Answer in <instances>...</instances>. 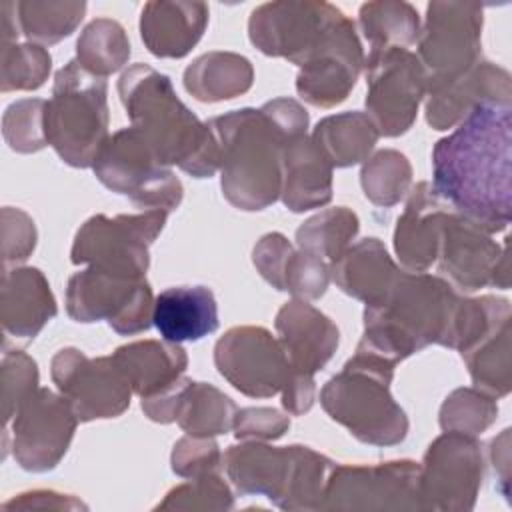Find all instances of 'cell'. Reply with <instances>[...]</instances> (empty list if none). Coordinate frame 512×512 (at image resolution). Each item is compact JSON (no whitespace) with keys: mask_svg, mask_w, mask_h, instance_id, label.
Masks as SVG:
<instances>
[{"mask_svg":"<svg viewBox=\"0 0 512 512\" xmlns=\"http://www.w3.org/2000/svg\"><path fill=\"white\" fill-rule=\"evenodd\" d=\"M290 428V418L268 406H248L234 414L232 430L238 440H276Z\"/></svg>","mask_w":512,"mask_h":512,"instance_id":"7dc6e473","label":"cell"},{"mask_svg":"<svg viewBox=\"0 0 512 512\" xmlns=\"http://www.w3.org/2000/svg\"><path fill=\"white\" fill-rule=\"evenodd\" d=\"M86 2L82 0H20L16 16L20 32L32 44L52 46L68 38L82 22Z\"/></svg>","mask_w":512,"mask_h":512,"instance_id":"e575fe53","label":"cell"},{"mask_svg":"<svg viewBox=\"0 0 512 512\" xmlns=\"http://www.w3.org/2000/svg\"><path fill=\"white\" fill-rule=\"evenodd\" d=\"M208 4L188 0H152L140 12V38L158 58H184L208 26Z\"/></svg>","mask_w":512,"mask_h":512,"instance_id":"cb8c5ba5","label":"cell"},{"mask_svg":"<svg viewBox=\"0 0 512 512\" xmlns=\"http://www.w3.org/2000/svg\"><path fill=\"white\" fill-rule=\"evenodd\" d=\"M38 388V366L22 350H6L2 356V416L8 424L18 406Z\"/></svg>","mask_w":512,"mask_h":512,"instance_id":"ee69618b","label":"cell"},{"mask_svg":"<svg viewBox=\"0 0 512 512\" xmlns=\"http://www.w3.org/2000/svg\"><path fill=\"white\" fill-rule=\"evenodd\" d=\"M52 58L44 46L8 42L0 48V88L2 92L36 90L50 74Z\"/></svg>","mask_w":512,"mask_h":512,"instance_id":"ab89813d","label":"cell"},{"mask_svg":"<svg viewBox=\"0 0 512 512\" xmlns=\"http://www.w3.org/2000/svg\"><path fill=\"white\" fill-rule=\"evenodd\" d=\"M112 358L140 398L164 390L184 376L188 366L186 350L178 342L164 338L122 344L112 352Z\"/></svg>","mask_w":512,"mask_h":512,"instance_id":"f1b7e54d","label":"cell"},{"mask_svg":"<svg viewBox=\"0 0 512 512\" xmlns=\"http://www.w3.org/2000/svg\"><path fill=\"white\" fill-rule=\"evenodd\" d=\"M366 68V114L380 136L396 138L408 132L426 96V76L408 48L370 50Z\"/></svg>","mask_w":512,"mask_h":512,"instance_id":"5bb4252c","label":"cell"},{"mask_svg":"<svg viewBox=\"0 0 512 512\" xmlns=\"http://www.w3.org/2000/svg\"><path fill=\"white\" fill-rule=\"evenodd\" d=\"M166 218V210L118 216L94 214L78 228L70 260L124 278H146L148 248L162 232Z\"/></svg>","mask_w":512,"mask_h":512,"instance_id":"30bf717a","label":"cell"},{"mask_svg":"<svg viewBox=\"0 0 512 512\" xmlns=\"http://www.w3.org/2000/svg\"><path fill=\"white\" fill-rule=\"evenodd\" d=\"M450 206L430 182H418L410 192L394 230V250L404 270L426 272L436 264L442 222Z\"/></svg>","mask_w":512,"mask_h":512,"instance_id":"603a6c76","label":"cell"},{"mask_svg":"<svg viewBox=\"0 0 512 512\" xmlns=\"http://www.w3.org/2000/svg\"><path fill=\"white\" fill-rule=\"evenodd\" d=\"M432 188L458 214L502 232L512 220V106L482 104L432 148Z\"/></svg>","mask_w":512,"mask_h":512,"instance_id":"6da1fadb","label":"cell"},{"mask_svg":"<svg viewBox=\"0 0 512 512\" xmlns=\"http://www.w3.org/2000/svg\"><path fill=\"white\" fill-rule=\"evenodd\" d=\"M4 510L18 508V510H28V508H50V510H78L86 508L84 502L74 498L72 494H60L54 490H30L14 496L12 500L2 504Z\"/></svg>","mask_w":512,"mask_h":512,"instance_id":"c3c4849f","label":"cell"},{"mask_svg":"<svg viewBox=\"0 0 512 512\" xmlns=\"http://www.w3.org/2000/svg\"><path fill=\"white\" fill-rule=\"evenodd\" d=\"M462 296L442 276L400 270L386 296L364 308L360 350L392 364L430 344L452 348Z\"/></svg>","mask_w":512,"mask_h":512,"instance_id":"3957f363","label":"cell"},{"mask_svg":"<svg viewBox=\"0 0 512 512\" xmlns=\"http://www.w3.org/2000/svg\"><path fill=\"white\" fill-rule=\"evenodd\" d=\"M482 104L512 106L508 70L484 58L452 84L426 94V122L434 130H450Z\"/></svg>","mask_w":512,"mask_h":512,"instance_id":"7402d4cb","label":"cell"},{"mask_svg":"<svg viewBox=\"0 0 512 512\" xmlns=\"http://www.w3.org/2000/svg\"><path fill=\"white\" fill-rule=\"evenodd\" d=\"M92 168L108 190L130 198L140 208L172 212L182 202V182L156 158L134 126L110 134Z\"/></svg>","mask_w":512,"mask_h":512,"instance_id":"9c48e42d","label":"cell"},{"mask_svg":"<svg viewBox=\"0 0 512 512\" xmlns=\"http://www.w3.org/2000/svg\"><path fill=\"white\" fill-rule=\"evenodd\" d=\"M358 28L370 44V50L408 48L418 42L420 16L408 2H366L358 12Z\"/></svg>","mask_w":512,"mask_h":512,"instance_id":"836d02e7","label":"cell"},{"mask_svg":"<svg viewBox=\"0 0 512 512\" xmlns=\"http://www.w3.org/2000/svg\"><path fill=\"white\" fill-rule=\"evenodd\" d=\"M330 282V264L318 256L294 248L286 260L280 292H290L300 300H316L324 296Z\"/></svg>","mask_w":512,"mask_h":512,"instance_id":"7bdbcfd3","label":"cell"},{"mask_svg":"<svg viewBox=\"0 0 512 512\" xmlns=\"http://www.w3.org/2000/svg\"><path fill=\"white\" fill-rule=\"evenodd\" d=\"M46 100L24 98L10 104L2 116V134L6 144L20 154L42 150L46 142L44 132Z\"/></svg>","mask_w":512,"mask_h":512,"instance_id":"b9f144b4","label":"cell"},{"mask_svg":"<svg viewBox=\"0 0 512 512\" xmlns=\"http://www.w3.org/2000/svg\"><path fill=\"white\" fill-rule=\"evenodd\" d=\"M394 368L396 364L356 348L342 370L322 386L324 412L364 444H400L408 434V416L390 392Z\"/></svg>","mask_w":512,"mask_h":512,"instance_id":"8992f818","label":"cell"},{"mask_svg":"<svg viewBox=\"0 0 512 512\" xmlns=\"http://www.w3.org/2000/svg\"><path fill=\"white\" fill-rule=\"evenodd\" d=\"M418 478L414 460L334 464L320 510H422Z\"/></svg>","mask_w":512,"mask_h":512,"instance_id":"9a60e30c","label":"cell"},{"mask_svg":"<svg viewBox=\"0 0 512 512\" xmlns=\"http://www.w3.org/2000/svg\"><path fill=\"white\" fill-rule=\"evenodd\" d=\"M332 164L312 136L302 134L284 144L280 200L290 212L322 208L332 200Z\"/></svg>","mask_w":512,"mask_h":512,"instance_id":"484cf974","label":"cell"},{"mask_svg":"<svg viewBox=\"0 0 512 512\" xmlns=\"http://www.w3.org/2000/svg\"><path fill=\"white\" fill-rule=\"evenodd\" d=\"M34 220L20 208H2V260L4 266L24 262L36 248Z\"/></svg>","mask_w":512,"mask_h":512,"instance_id":"bcb514c9","label":"cell"},{"mask_svg":"<svg viewBox=\"0 0 512 512\" xmlns=\"http://www.w3.org/2000/svg\"><path fill=\"white\" fill-rule=\"evenodd\" d=\"M498 418L496 398L484 394L478 388L452 390L438 412V422L444 432H460L466 436H478L488 430Z\"/></svg>","mask_w":512,"mask_h":512,"instance_id":"f35d334b","label":"cell"},{"mask_svg":"<svg viewBox=\"0 0 512 512\" xmlns=\"http://www.w3.org/2000/svg\"><path fill=\"white\" fill-rule=\"evenodd\" d=\"M340 14L330 2H266L250 12L248 38L262 54L286 58L300 68Z\"/></svg>","mask_w":512,"mask_h":512,"instance_id":"e0dca14e","label":"cell"},{"mask_svg":"<svg viewBox=\"0 0 512 512\" xmlns=\"http://www.w3.org/2000/svg\"><path fill=\"white\" fill-rule=\"evenodd\" d=\"M118 96L132 126L164 166H178L194 178L218 172L214 132L178 98L166 74L148 64H132L118 80Z\"/></svg>","mask_w":512,"mask_h":512,"instance_id":"277c9868","label":"cell"},{"mask_svg":"<svg viewBox=\"0 0 512 512\" xmlns=\"http://www.w3.org/2000/svg\"><path fill=\"white\" fill-rule=\"evenodd\" d=\"M308 112L294 98H274L260 108H240L208 120L220 158V188L238 210L272 206L282 188V150L306 134Z\"/></svg>","mask_w":512,"mask_h":512,"instance_id":"7a4b0ae2","label":"cell"},{"mask_svg":"<svg viewBox=\"0 0 512 512\" xmlns=\"http://www.w3.org/2000/svg\"><path fill=\"white\" fill-rule=\"evenodd\" d=\"M438 272L464 292L486 286L510 288V268L506 242L498 244L492 236L450 208L442 222V236L436 256Z\"/></svg>","mask_w":512,"mask_h":512,"instance_id":"ac0fdd59","label":"cell"},{"mask_svg":"<svg viewBox=\"0 0 512 512\" xmlns=\"http://www.w3.org/2000/svg\"><path fill=\"white\" fill-rule=\"evenodd\" d=\"M108 120L106 78L90 74L76 60L64 64L44 108L46 142L68 166H94L110 136Z\"/></svg>","mask_w":512,"mask_h":512,"instance_id":"52a82bcc","label":"cell"},{"mask_svg":"<svg viewBox=\"0 0 512 512\" xmlns=\"http://www.w3.org/2000/svg\"><path fill=\"white\" fill-rule=\"evenodd\" d=\"M512 326L510 308L500 312L490 326L460 352L474 388L492 398H504L512 388Z\"/></svg>","mask_w":512,"mask_h":512,"instance_id":"f546056e","label":"cell"},{"mask_svg":"<svg viewBox=\"0 0 512 512\" xmlns=\"http://www.w3.org/2000/svg\"><path fill=\"white\" fill-rule=\"evenodd\" d=\"M274 328L292 374L314 378L340 344L338 326L308 300L292 298L276 312Z\"/></svg>","mask_w":512,"mask_h":512,"instance_id":"44dd1931","label":"cell"},{"mask_svg":"<svg viewBox=\"0 0 512 512\" xmlns=\"http://www.w3.org/2000/svg\"><path fill=\"white\" fill-rule=\"evenodd\" d=\"M484 8L478 2H430L420 26L416 58L426 76V94L436 92L482 60Z\"/></svg>","mask_w":512,"mask_h":512,"instance_id":"ba28073f","label":"cell"},{"mask_svg":"<svg viewBox=\"0 0 512 512\" xmlns=\"http://www.w3.org/2000/svg\"><path fill=\"white\" fill-rule=\"evenodd\" d=\"M130 58V40L124 26L112 18H96L76 42V62L94 76L118 72Z\"/></svg>","mask_w":512,"mask_h":512,"instance_id":"8d00e7d4","label":"cell"},{"mask_svg":"<svg viewBox=\"0 0 512 512\" xmlns=\"http://www.w3.org/2000/svg\"><path fill=\"white\" fill-rule=\"evenodd\" d=\"M362 68L364 50L356 24L342 12L326 32L320 46L300 66L296 92L310 106H338L354 90Z\"/></svg>","mask_w":512,"mask_h":512,"instance_id":"ffe728a7","label":"cell"},{"mask_svg":"<svg viewBox=\"0 0 512 512\" xmlns=\"http://www.w3.org/2000/svg\"><path fill=\"white\" fill-rule=\"evenodd\" d=\"M358 230L360 220L356 212L346 206H334L304 220L296 230V244L300 250L330 264L346 252Z\"/></svg>","mask_w":512,"mask_h":512,"instance_id":"d590c367","label":"cell"},{"mask_svg":"<svg viewBox=\"0 0 512 512\" xmlns=\"http://www.w3.org/2000/svg\"><path fill=\"white\" fill-rule=\"evenodd\" d=\"M360 184L364 196L372 204L390 208L410 192L412 166L408 158L398 150H378L376 154L368 156V160H364Z\"/></svg>","mask_w":512,"mask_h":512,"instance_id":"74e56055","label":"cell"},{"mask_svg":"<svg viewBox=\"0 0 512 512\" xmlns=\"http://www.w3.org/2000/svg\"><path fill=\"white\" fill-rule=\"evenodd\" d=\"M78 422L62 394L38 386L4 424V456L12 448L20 468L28 472L54 470L66 456Z\"/></svg>","mask_w":512,"mask_h":512,"instance_id":"7c38bea8","label":"cell"},{"mask_svg":"<svg viewBox=\"0 0 512 512\" xmlns=\"http://www.w3.org/2000/svg\"><path fill=\"white\" fill-rule=\"evenodd\" d=\"M50 376L80 422L124 414L134 394L112 354L90 358L74 346L62 348L52 356Z\"/></svg>","mask_w":512,"mask_h":512,"instance_id":"2e32d148","label":"cell"},{"mask_svg":"<svg viewBox=\"0 0 512 512\" xmlns=\"http://www.w3.org/2000/svg\"><path fill=\"white\" fill-rule=\"evenodd\" d=\"M236 404L230 396L206 382L186 378L176 404L178 426L190 436H218L232 430Z\"/></svg>","mask_w":512,"mask_h":512,"instance_id":"d6a6232c","label":"cell"},{"mask_svg":"<svg viewBox=\"0 0 512 512\" xmlns=\"http://www.w3.org/2000/svg\"><path fill=\"white\" fill-rule=\"evenodd\" d=\"M234 494L218 472L188 478L168 490L156 510H232Z\"/></svg>","mask_w":512,"mask_h":512,"instance_id":"60d3db41","label":"cell"},{"mask_svg":"<svg viewBox=\"0 0 512 512\" xmlns=\"http://www.w3.org/2000/svg\"><path fill=\"white\" fill-rule=\"evenodd\" d=\"M316 400V382L310 376L292 374L282 388V406L292 416L306 414Z\"/></svg>","mask_w":512,"mask_h":512,"instance_id":"681fc988","label":"cell"},{"mask_svg":"<svg viewBox=\"0 0 512 512\" xmlns=\"http://www.w3.org/2000/svg\"><path fill=\"white\" fill-rule=\"evenodd\" d=\"M154 300L146 278H124L94 266L72 274L66 286V312L74 322L106 320L122 336L154 324Z\"/></svg>","mask_w":512,"mask_h":512,"instance_id":"8fae6325","label":"cell"},{"mask_svg":"<svg viewBox=\"0 0 512 512\" xmlns=\"http://www.w3.org/2000/svg\"><path fill=\"white\" fill-rule=\"evenodd\" d=\"M334 464L308 446H272L264 440H244L224 454L228 480L240 494L266 496L282 510H320Z\"/></svg>","mask_w":512,"mask_h":512,"instance_id":"5b68a950","label":"cell"},{"mask_svg":"<svg viewBox=\"0 0 512 512\" xmlns=\"http://www.w3.org/2000/svg\"><path fill=\"white\" fill-rule=\"evenodd\" d=\"M402 268L390 258L378 238H364L350 244L346 252L330 262V278L348 296L366 306L380 302Z\"/></svg>","mask_w":512,"mask_h":512,"instance_id":"83f0119b","label":"cell"},{"mask_svg":"<svg viewBox=\"0 0 512 512\" xmlns=\"http://www.w3.org/2000/svg\"><path fill=\"white\" fill-rule=\"evenodd\" d=\"M490 458L494 464V470L502 482V492L508 496V484H510V428H504L494 440L490 448Z\"/></svg>","mask_w":512,"mask_h":512,"instance_id":"f907efd6","label":"cell"},{"mask_svg":"<svg viewBox=\"0 0 512 512\" xmlns=\"http://www.w3.org/2000/svg\"><path fill=\"white\" fill-rule=\"evenodd\" d=\"M214 364L240 394L270 398L282 392L290 364L286 354L264 326H232L214 346Z\"/></svg>","mask_w":512,"mask_h":512,"instance_id":"d6986e66","label":"cell"},{"mask_svg":"<svg viewBox=\"0 0 512 512\" xmlns=\"http://www.w3.org/2000/svg\"><path fill=\"white\" fill-rule=\"evenodd\" d=\"M184 88L200 102H222L246 94L254 82L252 62L236 52H206L184 70Z\"/></svg>","mask_w":512,"mask_h":512,"instance_id":"4dcf8cb0","label":"cell"},{"mask_svg":"<svg viewBox=\"0 0 512 512\" xmlns=\"http://www.w3.org/2000/svg\"><path fill=\"white\" fill-rule=\"evenodd\" d=\"M152 322L168 342H196L218 330V304L208 286H172L154 300Z\"/></svg>","mask_w":512,"mask_h":512,"instance_id":"4316f807","label":"cell"},{"mask_svg":"<svg viewBox=\"0 0 512 512\" xmlns=\"http://www.w3.org/2000/svg\"><path fill=\"white\" fill-rule=\"evenodd\" d=\"M58 306L46 276L34 266L4 270L0 322L6 334L34 338L56 316Z\"/></svg>","mask_w":512,"mask_h":512,"instance_id":"d4e9b609","label":"cell"},{"mask_svg":"<svg viewBox=\"0 0 512 512\" xmlns=\"http://www.w3.org/2000/svg\"><path fill=\"white\" fill-rule=\"evenodd\" d=\"M224 462L214 436H190L186 434L174 444L170 464L172 472L182 478H194L208 472H218Z\"/></svg>","mask_w":512,"mask_h":512,"instance_id":"f6af8a7d","label":"cell"},{"mask_svg":"<svg viewBox=\"0 0 512 512\" xmlns=\"http://www.w3.org/2000/svg\"><path fill=\"white\" fill-rule=\"evenodd\" d=\"M380 134L366 112H340L322 118L312 140L328 162L336 168H348L368 160Z\"/></svg>","mask_w":512,"mask_h":512,"instance_id":"1f68e13d","label":"cell"},{"mask_svg":"<svg viewBox=\"0 0 512 512\" xmlns=\"http://www.w3.org/2000/svg\"><path fill=\"white\" fill-rule=\"evenodd\" d=\"M484 482V454L476 436L444 432L430 442L420 464V508L468 512Z\"/></svg>","mask_w":512,"mask_h":512,"instance_id":"4fadbf2b","label":"cell"}]
</instances>
